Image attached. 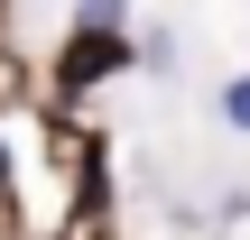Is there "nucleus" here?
I'll return each instance as SVG.
<instances>
[{
    "instance_id": "obj_3",
    "label": "nucleus",
    "mask_w": 250,
    "mask_h": 240,
    "mask_svg": "<svg viewBox=\"0 0 250 240\" xmlns=\"http://www.w3.org/2000/svg\"><path fill=\"white\" fill-rule=\"evenodd\" d=\"M130 0H74V37H121Z\"/></svg>"
},
{
    "instance_id": "obj_4",
    "label": "nucleus",
    "mask_w": 250,
    "mask_h": 240,
    "mask_svg": "<svg viewBox=\"0 0 250 240\" xmlns=\"http://www.w3.org/2000/svg\"><path fill=\"white\" fill-rule=\"evenodd\" d=\"M0 185H9V148H0Z\"/></svg>"
},
{
    "instance_id": "obj_1",
    "label": "nucleus",
    "mask_w": 250,
    "mask_h": 240,
    "mask_svg": "<svg viewBox=\"0 0 250 240\" xmlns=\"http://www.w3.org/2000/svg\"><path fill=\"white\" fill-rule=\"evenodd\" d=\"M139 46L130 37H65V65H56V83L65 92H83V83H102V74H121Z\"/></svg>"
},
{
    "instance_id": "obj_2",
    "label": "nucleus",
    "mask_w": 250,
    "mask_h": 240,
    "mask_svg": "<svg viewBox=\"0 0 250 240\" xmlns=\"http://www.w3.org/2000/svg\"><path fill=\"white\" fill-rule=\"evenodd\" d=\"M213 120H223L232 139H250V74H223V92H213Z\"/></svg>"
}]
</instances>
